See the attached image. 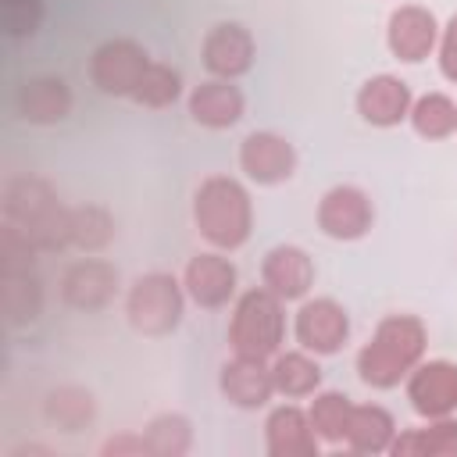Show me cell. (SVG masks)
<instances>
[{"mask_svg": "<svg viewBox=\"0 0 457 457\" xmlns=\"http://www.w3.org/2000/svg\"><path fill=\"white\" fill-rule=\"evenodd\" d=\"M286 343V300L257 286L236 296L228 318V346L239 357L271 361Z\"/></svg>", "mask_w": 457, "mask_h": 457, "instance_id": "cell-3", "label": "cell"}, {"mask_svg": "<svg viewBox=\"0 0 457 457\" xmlns=\"http://www.w3.org/2000/svg\"><path fill=\"white\" fill-rule=\"evenodd\" d=\"M46 414L64 432H79L93 418V396L82 393V389H57V393L46 396Z\"/></svg>", "mask_w": 457, "mask_h": 457, "instance_id": "cell-28", "label": "cell"}, {"mask_svg": "<svg viewBox=\"0 0 457 457\" xmlns=\"http://www.w3.org/2000/svg\"><path fill=\"white\" fill-rule=\"evenodd\" d=\"M186 107L189 118L204 129H232L246 111V96L232 79H207L193 86Z\"/></svg>", "mask_w": 457, "mask_h": 457, "instance_id": "cell-18", "label": "cell"}, {"mask_svg": "<svg viewBox=\"0 0 457 457\" xmlns=\"http://www.w3.org/2000/svg\"><path fill=\"white\" fill-rule=\"evenodd\" d=\"M146 453L150 457H182L193 450V425L186 414H175V411H164L157 418H150L146 432Z\"/></svg>", "mask_w": 457, "mask_h": 457, "instance_id": "cell-26", "label": "cell"}, {"mask_svg": "<svg viewBox=\"0 0 457 457\" xmlns=\"http://www.w3.org/2000/svg\"><path fill=\"white\" fill-rule=\"evenodd\" d=\"M218 389L221 396L239 407V411H257L275 396V378H271V361H257V357H239L232 353V361L221 364L218 371Z\"/></svg>", "mask_w": 457, "mask_h": 457, "instance_id": "cell-15", "label": "cell"}, {"mask_svg": "<svg viewBox=\"0 0 457 457\" xmlns=\"http://www.w3.org/2000/svg\"><path fill=\"white\" fill-rule=\"evenodd\" d=\"M393 457H457V418H428L418 428H400L393 446Z\"/></svg>", "mask_w": 457, "mask_h": 457, "instance_id": "cell-21", "label": "cell"}, {"mask_svg": "<svg viewBox=\"0 0 457 457\" xmlns=\"http://www.w3.org/2000/svg\"><path fill=\"white\" fill-rule=\"evenodd\" d=\"M396 432L400 428L382 403H353V414L346 425V446L353 453H389Z\"/></svg>", "mask_w": 457, "mask_h": 457, "instance_id": "cell-23", "label": "cell"}, {"mask_svg": "<svg viewBox=\"0 0 457 457\" xmlns=\"http://www.w3.org/2000/svg\"><path fill=\"white\" fill-rule=\"evenodd\" d=\"M353 104H357V114H361L368 125H375V129H393V125L407 121L414 96H411V86H407L400 75L382 71V75H371V79L361 82Z\"/></svg>", "mask_w": 457, "mask_h": 457, "instance_id": "cell-16", "label": "cell"}, {"mask_svg": "<svg viewBox=\"0 0 457 457\" xmlns=\"http://www.w3.org/2000/svg\"><path fill=\"white\" fill-rule=\"evenodd\" d=\"M407 121L421 139H446L457 132V104H453V96H446L439 89L421 93V96H414Z\"/></svg>", "mask_w": 457, "mask_h": 457, "instance_id": "cell-25", "label": "cell"}, {"mask_svg": "<svg viewBox=\"0 0 457 457\" xmlns=\"http://www.w3.org/2000/svg\"><path fill=\"white\" fill-rule=\"evenodd\" d=\"M14 107L32 125H54L71 114V89L57 75H36L25 79L14 93Z\"/></svg>", "mask_w": 457, "mask_h": 457, "instance_id": "cell-19", "label": "cell"}, {"mask_svg": "<svg viewBox=\"0 0 457 457\" xmlns=\"http://www.w3.org/2000/svg\"><path fill=\"white\" fill-rule=\"evenodd\" d=\"M179 96H182V75L164 61H150V68L143 71V79H139V86L132 93V100L150 107V111L171 107Z\"/></svg>", "mask_w": 457, "mask_h": 457, "instance_id": "cell-27", "label": "cell"}, {"mask_svg": "<svg viewBox=\"0 0 457 457\" xmlns=\"http://www.w3.org/2000/svg\"><path fill=\"white\" fill-rule=\"evenodd\" d=\"M271 378H275V393L286 400H303L314 396L321 389V364L318 353L311 350H278L271 357Z\"/></svg>", "mask_w": 457, "mask_h": 457, "instance_id": "cell-22", "label": "cell"}, {"mask_svg": "<svg viewBox=\"0 0 457 457\" xmlns=\"http://www.w3.org/2000/svg\"><path fill=\"white\" fill-rule=\"evenodd\" d=\"M186 311V286L168 271L139 275L125 293V318L139 336H168Z\"/></svg>", "mask_w": 457, "mask_h": 457, "instance_id": "cell-5", "label": "cell"}, {"mask_svg": "<svg viewBox=\"0 0 457 457\" xmlns=\"http://www.w3.org/2000/svg\"><path fill=\"white\" fill-rule=\"evenodd\" d=\"M436 57H439V71H443V79L457 86V14L439 29Z\"/></svg>", "mask_w": 457, "mask_h": 457, "instance_id": "cell-31", "label": "cell"}, {"mask_svg": "<svg viewBox=\"0 0 457 457\" xmlns=\"http://www.w3.org/2000/svg\"><path fill=\"white\" fill-rule=\"evenodd\" d=\"M428 328L418 314H386L357 353V375L371 389H396L421 361Z\"/></svg>", "mask_w": 457, "mask_h": 457, "instance_id": "cell-1", "label": "cell"}, {"mask_svg": "<svg viewBox=\"0 0 457 457\" xmlns=\"http://www.w3.org/2000/svg\"><path fill=\"white\" fill-rule=\"evenodd\" d=\"M350 414H353V400L346 393H339V389H318L314 400L307 403V418H311L318 439L328 443V446L346 443Z\"/></svg>", "mask_w": 457, "mask_h": 457, "instance_id": "cell-24", "label": "cell"}, {"mask_svg": "<svg viewBox=\"0 0 457 457\" xmlns=\"http://www.w3.org/2000/svg\"><path fill=\"white\" fill-rule=\"evenodd\" d=\"M4 25L14 39L32 36L43 25V0H4Z\"/></svg>", "mask_w": 457, "mask_h": 457, "instance_id": "cell-30", "label": "cell"}, {"mask_svg": "<svg viewBox=\"0 0 457 457\" xmlns=\"http://www.w3.org/2000/svg\"><path fill=\"white\" fill-rule=\"evenodd\" d=\"M125 453L129 457H143L146 453V439L136 436V432H121V436L104 443V457H125Z\"/></svg>", "mask_w": 457, "mask_h": 457, "instance_id": "cell-32", "label": "cell"}, {"mask_svg": "<svg viewBox=\"0 0 457 457\" xmlns=\"http://www.w3.org/2000/svg\"><path fill=\"white\" fill-rule=\"evenodd\" d=\"M150 68V54L143 43L118 36V39H104L93 57H89V82L104 93V96H129L136 93L143 71Z\"/></svg>", "mask_w": 457, "mask_h": 457, "instance_id": "cell-6", "label": "cell"}, {"mask_svg": "<svg viewBox=\"0 0 457 457\" xmlns=\"http://www.w3.org/2000/svg\"><path fill=\"white\" fill-rule=\"evenodd\" d=\"M114 236V221L104 207H79L71 211V243L82 250H100Z\"/></svg>", "mask_w": 457, "mask_h": 457, "instance_id": "cell-29", "label": "cell"}, {"mask_svg": "<svg viewBox=\"0 0 457 457\" xmlns=\"http://www.w3.org/2000/svg\"><path fill=\"white\" fill-rule=\"evenodd\" d=\"M193 225L214 250H239L253 232V204L239 179L207 175L193 193Z\"/></svg>", "mask_w": 457, "mask_h": 457, "instance_id": "cell-2", "label": "cell"}, {"mask_svg": "<svg viewBox=\"0 0 457 457\" xmlns=\"http://www.w3.org/2000/svg\"><path fill=\"white\" fill-rule=\"evenodd\" d=\"M118 289V271L107 264V261H96V257H86L79 264H71L64 271V282H61V293L71 307L79 311H100L111 303Z\"/></svg>", "mask_w": 457, "mask_h": 457, "instance_id": "cell-20", "label": "cell"}, {"mask_svg": "<svg viewBox=\"0 0 457 457\" xmlns=\"http://www.w3.org/2000/svg\"><path fill=\"white\" fill-rule=\"evenodd\" d=\"M318 228L328 236V239H339V243H353V239H364L375 225V204L371 196L361 189V186H332L321 193L318 200Z\"/></svg>", "mask_w": 457, "mask_h": 457, "instance_id": "cell-8", "label": "cell"}, {"mask_svg": "<svg viewBox=\"0 0 457 457\" xmlns=\"http://www.w3.org/2000/svg\"><path fill=\"white\" fill-rule=\"evenodd\" d=\"M293 336L303 350H311L318 357L339 353L343 343L350 339V314L332 296H303V303L296 307V318H293Z\"/></svg>", "mask_w": 457, "mask_h": 457, "instance_id": "cell-7", "label": "cell"}, {"mask_svg": "<svg viewBox=\"0 0 457 457\" xmlns=\"http://www.w3.org/2000/svg\"><path fill=\"white\" fill-rule=\"evenodd\" d=\"M239 168L250 182L257 186H278V182H289L293 171H296V150L286 136L278 132H250L243 143H239Z\"/></svg>", "mask_w": 457, "mask_h": 457, "instance_id": "cell-12", "label": "cell"}, {"mask_svg": "<svg viewBox=\"0 0 457 457\" xmlns=\"http://www.w3.org/2000/svg\"><path fill=\"white\" fill-rule=\"evenodd\" d=\"M261 286L271 289L278 300H303L314 286V261L303 246L278 243L261 261Z\"/></svg>", "mask_w": 457, "mask_h": 457, "instance_id": "cell-14", "label": "cell"}, {"mask_svg": "<svg viewBox=\"0 0 457 457\" xmlns=\"http://www.w3.org/2000/svg\"><path fill=\"white\" fill-rule=\"evenodd\" d=\"M253 54H257L253 36L239 21L211 25L204 36V46H200V57H204V68L211 71V79H232V82L250 71Z\"/></svg>", "mask_w": 457, "mask_h": 457, "instance_id": "cell-13", "label": "cell"}, {"mask_svg": "<svg viewBox=\"0 0 457 457\" xmlns=\"http://www.w3.org/2000/svg\"><path fill=\"white\" fill-rule=\"evenodd\" d=\"M264 446L271 457H314L321 439L307 418V407L282 403L264 418Z\"/></svg>", "mask_w": 457, "mask_h": 457, "instance_id": "cell-17", "label": "cell"}, {"mask_svg": "<svg viewBox=\"0 0 457 457\" xmlns=\"http://www.w3.org/2000/svg\"><path fill=\"white\" fill-rule=\"evenodd\" d=\"M439 21H436V14L428 11V7H421V4H403V7H396L393 14H389V21H386V46H389V54L396 57V61H403V64H421L425 57H432L436 54V46H439Z\"/></svg>", "mask_w": 457, "mask_h": 457, "instance_id": "cell-10", "label": "cell"}, {"mask_svg": "<svg viewBox=\"0 0 457 457\" xmlns=\"http://www.w3.org/2000/svg\"><path fill=\"white\" fill-rule=\"evenodd\" d=\"M7 221L21 228L36 250H57L71 243V211L61 207L57 196L36 179H21L7 189Z\"/></svg>", "mask_w": 457, "mask_h": 457, "instance_id": "cell-4", "label": "cell"}, {"mask_svg": "<svg viewBox=\"0 0 457 457\" xmlns=\"http://www.w3.org/2000/svg\"><path fill=\"white\" fill-rule=\"evenodd\" d=\"M182 286H186V296L196 307L218 311L228 300H236L239 275H236V264L225 257V250H204V253H196V257L186 261Z\"/></svg>", "mask_w": 457, "mask_h": 457, "instance_id": "cell-11", "label": "cell"}, {"mask_svg": "<svg viewBox=\"0 0 457 457\" xmlns=\"http://www.w3.org/2000/svg\"><path fill=\"white\" fill-rule=\"evenodd\" d=\"M407 403L418 418H446L457 414V364L453 361H421L407 378H403Z\"/></svg>", "mask_w": 457, "mask_h": 457, "instance_id": "cell-9", "label": "cell"}]
</instances>
